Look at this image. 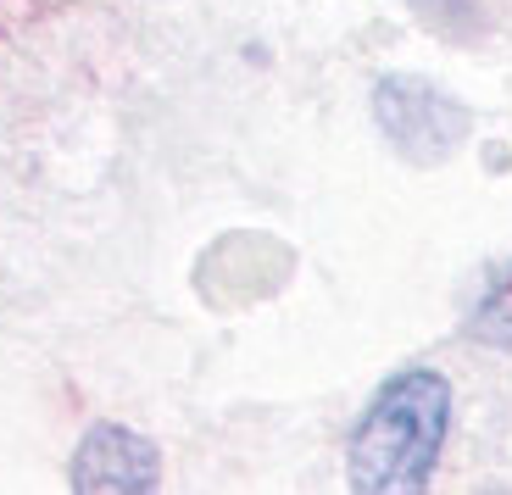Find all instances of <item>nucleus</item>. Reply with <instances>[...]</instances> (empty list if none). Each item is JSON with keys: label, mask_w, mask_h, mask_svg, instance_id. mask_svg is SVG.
Returning <instances> with one entry per match:
<instances>
[{"label": "nucleus", "mask_w": 512, "mask_h": 495, "mask_svg": "<svg viewBox=\"0 0 512 495\" xmlns=\"http://www.w3.org/2000/svg\"><path fill=\"white\" fill-rule=\"evenodd\" d=\"M451 429V384L429 368L384 379L351 434V484L368 495L423 490Z\"/></svg>", "instance_id": "1"}, {"label": "nucleus", "mask_w": 512, "mask_h": 495, "mask_svg": "<svg viewBox=\"0 0 512 495\" xmlns=\"http://www.w3.org/2000/svg\"><path fill=\"white\" fill-rule=\"evenodd\" d=\"M373 117H379L384 140L396 145V151H407L412 162H440L468 134V112L451 95H440L423 78H401V73L379 78V89H373Z\"/></svg>", "instance_id": "2"}, {"label": "nucleus", "mask_w": 512, "mask_h": 495, "mask_svg": "<svg viewBox=\"0 0 512 495\" xmlns=\"http://www.w3.org/2000/svg\"><path fill=\"white\" fill-rule=\"evenodd\" d=\"M156 484V445L140 440L134 429H117V423H95L84 440H78L73 457V490L90 495H140Z\"/></svg>", "instance_id": "3"}, {"label": "nucleus", "mask_w": 512, "mask_h": 495, "mask_svg": "<svg viewBox=\"0 0 512 495\" xmlns=\"http://www.w3.org/2000/svg\"><path fill=\"white\" fill-rule=\"evenodd\" d=\"M468 334H474V340H485V345H512V262L501 267L496 279L485 284V295L474 301Z\"/></svg>", "instance_id": "4"}]
</instances>
